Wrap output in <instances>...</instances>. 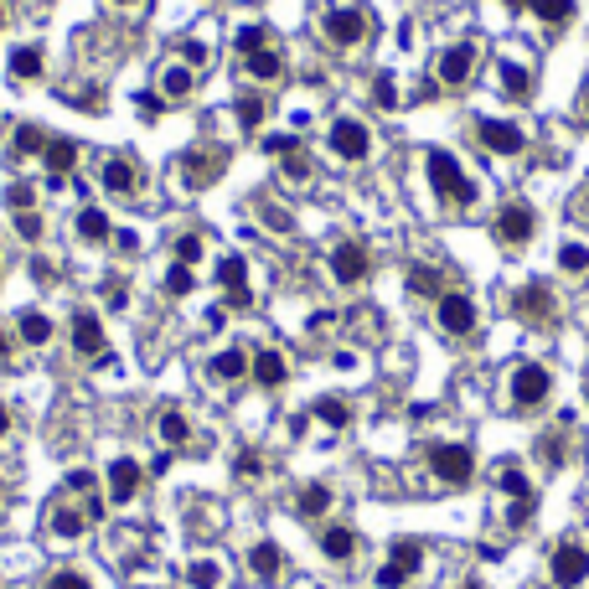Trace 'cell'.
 <instances>
[{"label":"cell","mask_w":589,"mask_h":589,"mask_svg":"<svg viewBox=\"0 0 589 589\" xmlns=\"http://www.w3.org/2000/svg\"><path fill=\"white\" fill-rule=\"evenodd\" d=\"M104 305H109V310H124V305H130V279H104Z\"/></svg>","instance_id":"46"},{"label":"cell","mask_w":589,"mask_h":589,"mask_svg":"<svg viewBox=\"0 0 589 589\" xmlns=\"http://www.w3.org/2000/svg\"><path fill=\"white\" fill-rule=\"evenodd\" d=\"M264 471V460L254 455V450H238V460H233V476H248V481H254Z\"/></svg>","instance_id":"50"},{"label":"cell","mask_w":589,"mask_h":589,"mask_svg":"<svg viewBox=\"0 0 589 589\" xmlns=\"http://www.w3.org/2000/svg\"><path fill=\"white\" fill-rule=\"evenodd\" d=\"M584 398H589V388H584Z\"/></svg>","instance_id":"62"},{"label":"cell","mask_w":589,"mask_h":589,"mask_svg":"<svg viewBox=\"0 0 589 589\" xmlns=\"http://www.w3.org/2000/svg\"><path fill=\"white\" fill-rule=\"evenodd\" d=\"M507 6H512V11H527V6H533V0H507Z\"/></svg>","instance_id":"57"},{"label":"cell","mask_w":589,"mask_h":589,"mask_svg":"<svg viewBox=\"0 0 589 589\" xmlns=\"http://www.w3.org/2000/svg\"><path fill=\"white\" fill-rule=\"evenodd\" d=\"M558 264H564V274H584L589 269V248L584 243H569L564 254H558Z\"/></svg>","instance_id":"45"},{"label":"cell","mask_w":589,"mask_h":589,"mask_svg":"<svg viewBox=\"0 0 589 589\" xmlns=\"http://www.w3.org/2000/svg\"><path fill=\"white\" fill-rule=\"evenodd\" d=\"M367 269H372L367 243L347 238V243H336V248H331V274H336V285H362Z\"/></svg>","instance_id":"11"},{"label":"cell","mask_w":589,"mask_h":589,"mask_svg":"<svg viewBox=\"0 0 589 589\" xmlns=\"http://www.w3.org/2000/svg\"><path fill=\"white\" fill-rule=\"evenodd\" d=\"M42 161H47V176H57V181H68V176L78 171V145H73L68 135H57V140H47V150H42Z\"/></svg>","instance_id":"20"},{"label":"cell","mask_w":589,"mask_h":589,"mask_svg":"<svg viewBox=\"0 0 589 589\" xmlns=\"http://www.w3.org/2000/svg\"><path fill=\"white\" fill-rule=\"evenodd\" d=\"M429 471L445 486H465L476 476V455H471V445H429Z\"/></svg>","instance_id":"5"},{"label":"cell","mask_w":589,"mask_h":589,"mask_svg":"<svg viewBox=\"0 0 589 589\" xmlns=\"http://www.w3.org/2000/svg\"><path fill=\"white\" fill-rule=\"evenodd\" d=\"M507 393H512V409H522V414H527V409H543L548 393H553L548 367H538V362H517V367H512Z\"/></svg>","instance_id":"2"},{"label":"cell","mask_w":589,"mask_h":589,"mask_svg":"<svg viewBox=\"0 0 589 589\" xmlns=\"http://www.w3.org/2000/svg\"><path fill=\"white\" fill-rule=\"evenodd\" d=\"M202 259V238L197 233H181L176 238V264H197Z\"/></svg>","instance_id":"48"},{"label":"cell","mask_w":589,"mask_h":589,"mask_svg":"<svg viewBox=\"0 0 589 589\" xmlns=\"http://www.w3.org/2000/svg\"><path fill=\"white\" fill-rule=\"evenodd\" d=\"M181 62H186V68H192V73H197V68H207V62H212L207 42H186V47H181Z\"/></svg>","instance_id":"49"},{"label":"cell","mask_w":589,"mask_h":589,"mask_svg":"<svg viewBox=\"0 0 589 589\" xmlns=\"http://www.w3.org/2000/svg\"><path fill=\"white\" fill-rule=\"evenodd\" d=\"M527 11H533L543 26H569L574 21V0H533Z\"/></svg>","instance_id":"33"},{"label":"cell","mask_w":589,"mask_h":589,"mask_svg":"<svg viewBox=\"0 0 589 589\" xmlns=\"http://www.w3.org/2000/svg\"><path fill=\"white\" fill-rule=\"evenodd\" d=\"M409 290L424 295V300H440V295H445V274L429 269V264H414V269H409Z\"/></svg>","instance_id":"28"},{"label":"cell","mask_w":589,"mask_h":589,"mask_svg":"<svg viewBox=\"0 0 589 589\" xmlns=\"http://www.w3.org/2000/svg\"><path fill=\"white\" fill-rule=\"evenodd\" d=\"M476 140H481L491 155H522V150H527V135L517 130V124H512V119H491V114L476 119Z\"/></svg>","instance_id":"9"},{"label":"cell","mask_w":589,"mask_h":589,"mask_svg":"<svg viewBox=\"0 0 589 589\" xmlns=\"http://www.w3.org/2000/svg\"><path fill=\"white\" fill-rule=\"evenodd\" d=\"M88 527V512H78V507H52V533L57 538H78Z\"/></svg>","instance_id":"36"},{"label":"cell","mask_w":589,"mask_h":589,"mask_svg":"<svg viewBox=\"0 0 589 589\" xmlns=\"http://www.w3.org/2000/svg\"><path fill=\"white\" fill-rule=\"evenodd\" d=\"M114 6H135V0H114Z\"/></svg>","instance_id":"61"},{"label":"cell","mask_w":589,"mask_h":589,"mask_svg":"<svg viewBox=\"0 0 589 589\" xmlns=\"http://www.w3.org/2000/svg\"><path fill=\"white\" fill-rule=\"evenodd\" d=\"M21 341H26V347H47V341H52V321L42 316V310H26V316H21Z\"/></svg>","instance_id":"34"},{"label":"cell","mask_w":589,"mask_h":589,"mask_svg":"<svg viewBox=\"0 0 589 589\" xmlns=\"http://www.w3.org/2000/svg\"><path fill=\"white\" fill-rule=\"evenodd\" d=\"M6 434H11V409L0 403V440H6Z\"/></svg>","instance_id":"55"},{"label":"cell","mask_w":589,"mask_h":589,"mask_svg":"<svg viewBox=\"0 0 589 589\" xmlns=\"http://www.w3.org/2000/svg\"><path fill=\"white\" fill-rule=\"evenodd\" d=\"M264 150L269 155H300V140L295 135H264Z\"/></svg>","instance_id":"51"},{"label":"cell","mask_w":589,"mask_h":589,"mask_svg":"<svg viewBox=\"0 0 589 589\" xmlns=\"http://www.w3.org/2000/svg\"><path fill=\"white\" fill-rule=\"evenodd\" d=\"M331 150L341 155V161H367V150H372L367 124L362 119H336L331 124Z\"/></svg>","instance_id":"15"},{"label":"cell","mask_w":589,"mask_h":589,"mask_svg":"<svg viewBox=\"0 0 589 589\" xmlns=\"http://www.w3.org/2000/svg\"><path fill=\"white\" fill-rule=\"evenodd\" d=\"M0 31H6V6H0Z\"/></svg>","instance_id":"59"},{"label":"cell","mask_w":589,"mask_h":589,"mask_svg":"<svg viewBox=\"0 0 589 589\" xmlns=\"http://www.w3.org/2000/svg\"><path fill=\"white\" fill-rule=\"evenodd\" d=\"M155 429H161V440H166V445H186V440H192V424H186L181 409H161Z\"/></svg>","instance_id":"32"},{"label":"cell","mask_w":589,"mask_h":589,"mask_svg":"<svg viewBox=\"0 0 589 589\" xmlns=\"http://www.w3.org/2000/svg\"><path fill=\"white\" fill-rule=\"evenodd\" d=\"M321 553L331 558V564H347V558L357 553V533L352 527H321Z\"/></svg>","instance_id":"26"},{"label":"cell","mask_w":589,"mask_h":589,"mask_svg":"<svg viewBox=\"0 0 589 589\" xmlns=\"http://www.w3.org/2000/svg\"><path fill=\"white\" fill-rule=\"evenodd\" d=\"M93 486H99V481H93V471H73V476H68V491H73V496H83V502L93 496Z\"/></svg>","instance_id":"53"},{"label":"cell","mask_w":589,"mask_h":589,"mask_svg":"<svg viewBox=\"0 0 589 589\" xmlns=\"http://www.w3.org/2000/svg\"><path fill=\"white\" fill-rule=\"evenodd\" d=\"M217 285L228 295V310H254V290H248V264L238 254L217 259Z\"/></svg>","instance_id":"13"},{"label":"cell","mask_w":589,"mask_h":589,"mask_svg":"<svg viewBox=\"0 0 589 589\" xmlns=\"http://www.w3.org/2000/svg\"><path fill=\"white\" fill-rule=\"evenodd\" d=\"M186 584L192 589H217L223 584V564H217V558H192V564H186Z\"/></svg>","instance_id":"30"},{"label":"cell","mask_w":589,"mask_h":589,"mask_svg":"<svg viewBox=\"0 0 589 589\" xmlns=\"http://www.w3.org/2000/svg\"><path fill=\"white\" fill-rule=\"evenodd\" d=\"M321 31H326L331 47H357L367 31H372V21H367V11H357V6H336V11H326Z\"/></svg>","instance_id":"7"},{"label":"cell","mask_w":589,"mask_h":589,"mask_svg":"<svg viewBox=\"0 0 589 589\" xmlns=\"http://www.w3.org/2000/svg\"><path fill=\"white\" fill-rule=\"evenodd\" d=\"M372 104H378V109H393V104H398V83H393V73H378V78H372Z\"/></svg>","instance_id":"43"},{"label":"cell","mask_w":589,"mask_h":589,"mask_svg":"<svg viewBox=\"0 0 589 589\" xmlns=\"http://www.w3.org/2000/svg\"><path fill=\"white\" fill-rule=\"evenodd\" d=\"M548 579H553L558 589H579V584L589 579V548H584V543H558V548L548 553Z\"/></svg>","instance_id":"6"},{"label":"cell","mask_w":589,"mask_h":589,"mask_svg":"<svg viewBox=\"0 0 589 589\" xmlns=\"http://www.w3.org/2000/svg\"><path fill=\"white\" fill-rule=\"evenodd\" d=\"M538 460L543 465H553V471H558V465H564V434H538Z\"/></svg>","instance_id":"41"},{"label":"cell","mask_w":589,"mask_h":589,"mask_svg":"<svg viewBox=\"0 0 589 589\" xmlns=\"http://www.w3.org/2000/svg\"><path fill=\"white\" fill-rule=\"evenodd\" d=\"M6 357H11V331L0 326V362H6Z\"/></svg>","instance_id":"56"},{"label":"cell","mask_w":589,"mask_h":589,"mask_svg":"<svg viewBox=\"0 0 589 589\" xmlns=\"http://www.w3.org/2000/svg\"><path fill=\"white\" fill-rule=\"evenodd\" d=\"M228 171V155L217 150V145H207V150H186L181 155V181L192 186V192H202V186H212L217 176Z\"/></svg>","instance_id":"8"},{"label":"cell","mask_w":589,"mask_h":589,"mask_svg":"<svg viewBox=\"0 0 589 589\" xmlns=\"http://www.w3.org/2000/svg\"><path fill=\"white\" fill-rule=\"evenodd\" d=\"M11 78H16V83L42 78V47H16V52H11Z\"/></svg>","instance_id":"31"},{"label":"cell","mask_w":589,"mask_h":589,"mask_svg":"<svg viewBox=\"0 0 589 589\" xmlns=\"http://www.w3.org/2000/svg\"><path fill=\"white\" fill-rule=\"evenodd\" d=\"M419 564H424V543L398 538V543L388 548V564L378 569V589H403V584L419 574Z\"/></svg>","instance_id":"4"},{"label":"cell","mask_w":589,"mask_h":589,"mask_svg":"<svg viewBox=\"0 0 589 589\" xmlns=\"http://www.w3.org/2000/svg\"><path fill=\"white\" fill-rule=\"evenodd\" d=\"M434 321H440L445 336H471L476 331V300L460 295V290H445L440 295V310H434Z\"/></svg>","instance_id":"10"},{"label":"cell","mask_w":589,"mask_h":589,"mask_svg":"<svg viewBox=\"0 0 589 589\" xmlns=\"http://www.w3.org/2000/svg\"><path fill=\"white\" fill-rule=\"evenodd\" d=\"M285 176L300 186V181H310V161H305V150L300 155H290V161H285Z\"/></svg>","instance_id":"54"},{"label":"cell","mask_w":589,"mask_h":589,"mask_svg":"<svg viewBox=\"0 0 589 589\" xmlns=\"http://www.w3.org/2000/svg\"><path fill=\"white\" fill-rule=\"evenodd\" d=\"M491 233H496V243H502V248H522V243H533V233H538V212L527 207V202H507L502 212H496Z\"/></svg>","instance_id":"3"},{"label":"cell","mask_w":589,"mask_h":589,"mask_svg":"<svg viewBox=\"0 0 589 589\" xmlns=\"http://www.w3.org/2000/svg\"><path fill=\"white\" fill-rule=\"evenodd\" d=\"M238 124H243V130H259V124H264V99H259V93H243V99H238Z\"/></svg>","instance_id":"40"},{"label":"cell","mask_w":589,"mask_h":589,"mask_svg":"<svg viewBox=\"0 0 589 589\" xmlns=\"http://www.w3.org/2000/svg\"><path fill=\"white\" fill-rule=\"evenodd\" d=\"M496 78H502V93L512 104H527L533 99V73L522 68V62H502V68H496Z\"/></svg>","instance_id":"25"},{"label":"cell","mask_w":589,"mask_h":589,"mask_svg":"<svg viewBox=\"0 0 589 589\" xmlns=\"http://www.w3.org/2000/svg\"><path fill=\"white\" fill-rule=\"evenodd\" d=\"M197 93V73L186 68V62H171V68L161 73V99L166 104H186Z\"/></svg>","instance_id":"21"},{"label":"cell","mask_w":589,"mask_h":589,"mask_svg":"<svg viewBox=\"0 0 589 589\" xmlns=\"http://www.w3.org/2000/svg\"><path fill=\"white\" fill-rule=\"evenodd\" d=\"M424 171H429V186H434V197H440V202H450V207L476 202V186H471V176L460 171V161L450 150H424Z\"/></svg>","instance_id":"1"},{"label":"cell","mask_w":589,"mask_h":589,"mask_svg":"<svg viewBox=\"0 0 589 589\" xmlns=\"http://www.w3.org/2000/svg\"><path fill=\"white\" fill-rule=\"evenodd\" d=\"M243 68H248V78L274 83V78H285V57H279L274 47H264V52H254V57H243Z\"/></svg>","instance_id":"27"},{"label":"cell","mask_w":589,"mask_h":589,"mask_svg":"<svg viewBox=\"0 0 589 589\" xmlns=\"http://www.w3.org/2000/svg\"><path fill=\"white\" fill-rule=\"evenodd\" d=\"M476 42H455V47H445V57H440V83L445 88H465L471 83V73H476Z\"/></svg>","instance_id":"16"},{"label":"cell","mask_w":589,"mask_h":589,"mask_svg":"<svg viewBox=\"0 0 589 589\" xmlns=\"http://www.w3.org/2000/svg\"><path fill=\"white\" fill-rule=\"evenodd\" d=\"M233 47H238V57H254V52L269 47V31H264V26H243L238 37H233Z\"/></svg>","instance_id":"38"},{"label":"cell","mask_w":589,"mask_h":589,"mask_svg":"<svg viewBox=\"0 0 589 589\" xmlns=\"http://www.w3.org/2000/svg\"><path fill=\"white\" fill-rule=\"evenodd\" d=\"M16 150L21 155H42L47 150V135L37 130V124H16Z\"/></svg>","instance_id":"42"},{"label":"cell","mask_w":589,"mask_h":589,"mask_svg":"<svg viewBox=\"0 0 589 589\" xmlns=\"http://www.w3.org/2000/svg\"><path fill=\"white\" fill-rule=\"evenodd\" d=\"M316 419L331 424V429H347V424H352V409H347L341 398H316Z\"/></svg>","instance_id":"37"},{"label":"cell","mask_w":589,"mask_h":589,"mask_svg":"<svg viewBox=\"0 0 589 589\" xmlns=\"http://www.w3.org/2000/svg\"><path fill=\"white\" fill-rule=\"evenodd\" d=\"M42 228H47V223H42V212H37V207H31V212H16V233H21L26 243H37Z\"/></svg>","instance_id":"44"},{"label":"cell","mask_w":589,"mask_h":589,"mask_svg":"<svg viewBox=\"0 0 589 589\" xmlns=\"http://www.w3.org/2000/svg\"><path fill=\"white\" fill-rule=\"evenodd\" d=\"M584 114H589V88H584Z\"/></svg>","instance_id":"60"},{"label":"cell","mask_w":589,"mask_h":589,"mask_svg":"<svg viewBox=\"0 0 589 589\" xmlns=\"http://www.w3.org/2000/svg\"><path fill=\"white\" fill-rule=\"evenodd\" d=\"M248 367H254V357H248L243 347H228V352H217L212 362H207V372L217 383H238V378H248Z\"/></svg>","instance_id":"23"},{"label":"cell","mask_w":589,"mask_h":589,"mask_svg":"<svg viewBox=\"0 0 589 589\" xmlns=\"http://www.w3.org/2000/svg\"><path fill=\"white\" fill-rule=\"evenodd\" d=\"M140 476H145V471H140V460L119 455V460L109 465V476H104V481H109V502H119V507H124V502H135V491H140Z\"/></svg>","instance_id":"18"},{"label":"cell","mask_w":589,"mask_h":589,"mask_svg":"<svg viewBox=\"0 0 589 589\" xmlns=\"http://www.w3.org/2000/svg\"><path fill=\"white\" fill-rule=\"evenodd\" d=\"M114 228H109V217H104V207H83L78 212V238L83 243H104Z\"/></svg>","instance_id":"29"},{"label":"cell","mask_w":589,"mask_h":589,"mask_svg":"<svg viewBox=\"0 0 589 589\" xmlns=\"http://www.w3.org/2000/svg\"><path fill=\"white\" fill-rule=\"evenodd\" d=\"M6 202H11V212H31V207H37V197H31L26 181H11L6 186Z\"/></svg>","instance_id":"47"},{"label":"cell","mask_w":589,"mask_h":589,"mask_svg":"<svg viewBox=\"0 0 589 589\" xmlns=\"http://www.w3.org/2000/svg\"><path fill=\"white\" fill-rule=\"evenodd\" d=\"M73 352L88 362H109L104 347V326H99V310H73Z\"/></svg>","instance_id":"12"},{"label":"cell","mask_w":589,"mask_h":589,"mask_svg":"<svg viewBox=\"0 0 589 589\" xmlns=\"http://www.w3.org/2000/svg\"><path fill=\"white\" fill-rule=\"evenodd\" d=\"M248 378H254L259 388H279L290 378V367H285V357H279L274 347H264V352H254V367H248Z\"/></svg>","instance_id":"22"},{"label":"cell","mask_w":589,"mask_h":589,"mask_svg":"<svg viewBox=\"0 0 589 589\" xmlns=\"http://www.w3.org/2000/svg\"><path fill=\"white\" fill-rule=\"evenodd\" d=\"M300 517H326V507H331V486H321V481H310L305 491H300Z\"/></svg>","instance_id":"35"},{"label":"cell","mask_w":589,"mask_h":589,"mask_svg":"<svg viewBox=\"0 0 589 589\" xmlns=\"http://www.w3.org/2000/svg\"><path fill=\"white\" fill-rule=\"evenodd\" d=\"M460 589H481V584H476V579H465V584H460Z\"/></svg>","instance_id":"58"},{"label":"cell","mask_w":589,"mask_h":589,"mask_svg":"<svg viewBox=\"0 0 589 589\" xmlns=\"http://www.w3.org/2000/svg\"><path fill=\"white\" fill-rule=\"evenodd\" d=\"M512 310H517V316L527 321V326H543V321H553V290L543 285V279H527V285L512 295Z\"/></svg>","instance_id":"14"},{"label":"cell","mask_w":589,"mask_h":589,"mask_svg":"<svg viewBox=\"0 0 589 589\" xmlns=\"http://www.w3.org/2000/svg\"><path fill=\"white\" fill-rule=\"evenodd\" d=\"M47 589H93V584H88V579H83V574H78V569H57V574H52V584H47Z\"/></svg>","instance_id":"52"},{"label":"cell","mask_w":589,"mask_h":589,"mask_svg":"<svg viewBox=\"0 0 589 589\" xmlns=\"http://www.w3.org/2000/svg\"><path fill=\"white\" fill-rule=\"evenodd\" d=\"M248 569H254V579H264V584H274L279 574H285V553H279V543H254V553H248Z\"/></svg>","instance_id":"24"},{"label":"cell","mask_w":589,"mask_h":589,"mask_svg":"<svg viewBox=\"0 0 589 589\" xmlns=\"http://www.w3.org/2000/svg\"><path fill=\"white\" fill-rule=\"evenodd\" d=\"M192 285H197V279H192V264H171V269H166V295H171V300L192 295Z\"/></svg>","instance_id":"39"},{"label":"cell","mask_w":589,"mask_h":589,"mask_svg":"<svg viewBox=\"0 0 589 589\" xmlns=\"http://www.w3.org/2000/svg\"><path fill=\"white\" fill-rule=\"evenodd\" d=\"M496 486H502L507 496H512V522L522 527L527 517H533V486H527V476H522V465H502V471H496Z\"/></svg>","instance_id":"17"},{"label":"cell","mask_w":589,"mask_h":589,"mask_svg":"<svg viewBox=\"0 0 589 589\" xmlns=\"http://www.w3.org/2000/svg\"><path fill=\"white\" fill-rule=\"evenodd\" d=\"M135 186H140L135 155H109V161H104V192H114V197H130Z\"/></svg>","instance_id":"19"}]
</instances>
